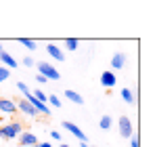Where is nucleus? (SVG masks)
I'll return each instance as SVG.
<instances>
[{
  "instance_id": "22",
  "label": "nucleus",
  "mask_w": 155,
  "mask_h": 147,
  "mask_svg": "<svg viewBox=\"0 0 155 147\" xmlns=\"http://www.w3.org/2000/svg\"><path fill=\"white\" fill-rule=\"evenodd\" d=\"M51 139H54V141H61V132H57V130H51Z\"/></svg>"
},
{
  "instance_id": "15",
  "label": "nucleus",
  "mask_w": 155,
  "mask_h": 147,
  "mask_svg": "<svg viewBox=\"0 0 155 147\" xmlns=\"http://www.w3.org/2000/svg\"><path fill=\"white\" fill-rule=\"evenodd\" d=\"M78 46H80V42H78L76 38H67L65 40V49L67 50H78Z\"/></svg>"
},
{
  "instance_id": "9",
  "label": "nucleus",
  "mask_w": 155,
  "mask_h": 147,
  "mask_svg": "<svg viewBox=\"0 0 155 147\" xmlns=\"http://www.w3.org/2000/svg\"><path fill=\"white\" fill-rule=\"evenodd\" d=\"M0 63H4V65H6V70H15V67H17V59H15L13 55H8L6 50H2V53H0Z\"/></svg>"
},
{
  "instance_id": "10",
  "label": "nucleus",
  "mask_w": 155,
  "mask_h": 147,
  "mask_svg": "<svg viewBox=\"0 0 155 147\" xmlns=\"http://www.w3.org/2000/svg\"><path fill=\"white\" fill-rule=\"evenodd\" d=\"M0 111H2V114H15V111H17L15 101H11V99H0Z\"/></svg>"
},
{
  "instance_id": "16",
  "label": "nucleus",
  "mask_w": 155,
  "mask_h": 147,
  "mask_svg": "<svg viewBox=\"0 0 155 147\" xmlns=\"http://www.w3.org/2000/svg\"><path fill=\"white\" fill-rule=\"evenodd\" d=\"M99 126H101L103 130H109V128H111V116H103L101 122H99Z\"/></svg>"
},
{
  "instance_id": "3",
  "label": "nucleus",
  "mask_w": 155,
  "mask_h": 147,
  "mask_svg": "<svg viewBox=\"0 0 155 147\" xmlns=\"http://www.w3.org/2000/svg\"><path fill=\"white\" fill-rule=\"evenodd\" d=\"M117 128H120V135H122L124 139H130V137L134 135V128H132V122H130L128 116H120V120H117Z\"/></svg>"
},
{
  "instance_id": "28",
  "label": "nucleus",
  "mask_w": 155,
  "mask_h": 147,
  "mask_svg": "<svg viewBox=\"0 0 155 147\" xmlns=\"http://www.w3.org/2000/svg\"><path fill=\"white\" fill-rule=\"evenodd\" d=\"M31 147H38V145H31Z\"/></svg>"
},
{
  "instance_id": "21",
  "label": "nucleus",
  "mask_w": 155,
  "mask_h": 147,
  "mask_svg": "<svg viewBox=\"0 0 155 147\" xmlns=\"http://www.w3.org/2000/svg\"><path fill=\"white\" fill-rule=\"evenodd\" d=\"M21 63H23L25 67H34V65H36V61H34L31 57H23V61H21Z\"/></svg>"
},
{
  "instance_id": "26",
  "label": "nucleus",
  "mask_w": 155,
  "mask_h": 147,
  "mask_svg": "<svg viewBox=\"0 0 155 147\" xmlns=\"http://www.w3.org/2000/svg\"><path fill=\"white\" fill-rule=\"evenodd\" d=\"M59 147H69V145H67V143H63V141H61V145H59Z\"/></svg>"
},
{
  "instance_id": "25",
  "label": "nucleus",
  "mask_w": 155,
  "mask_h": 147,
  "mask_svg": "<svg viewBox=\"0 0 155 147\" xmlns=\"http://www.w3.org/2000/svg\"><path fill=\"white\" fill-rule=\"evenodd\" d=\"M80 147H90V145H88V141H86V143H80Z\"/></svg>"
},
{
  "instance_id": "20",
  "label": "nucleus",
  "mask_w": 155,
  "mask_h": 147,
  "mask_svg": "<svg viewBox=\"0 0 155 147\" xmlns=\"http://www.w3.org/2000/svg\"><path fill=\"white\" fill-rule=\"evenodd\" d=\"M130 147H140V139H138V135H136V132L130 137Z\"/></svg>"
},
{
  "instance_id": "5",
  "label": "nucleus",
  "mask_w": 155,
  "mask_h": 147,
  "mask_svg": "<svg viewBox=\"0 0 155 147\" xmlns=\"http://www.w3.org/2000/svg\"><path fill=\"white\" fill-rule=\"evenodd\" d=\"M101 84H103L105 88H113V86L117 84V78H115V74L111 72V70L103 72V74H101Z\"/></svg>"
},
{
  "instance_id": "7",
  "label": "nucleus",
  "mask_w": 155,
  "mask_h": 147,
  "mask_svg": "<svg viewBox=\"0 0 155 147\" xmlns=\"http://www.w3.org/2000/svg\"><path fill=\"white\" fill-rule=\"evenodd\" d=\"M15 105H17V109H19V111H23V114H25V116H29V118L40 116V114H38V111H36V109H34V107L27 103L25 99H19V103H15Z\"/></svg>"
},
{
  "instance_id": "17",
  "label": "nucleus",
  "mask_w": 155,
  "mask_h": 147,
  "mask_svg": "<svg viewBox=\"0 0 155 147\" xmlns=\"http://www.w3.org/2000/svg\"><path fill=\"white\" fill-rule=\"evenodd\" d=\"M46 103H51L52 107H61V99L57 97V95H48L46 97Z\"/></svg>"
},
{
  "instance_id": "14",
  "label": "nucleus",
  "mask_w": 155,
  "mask_h": 147,
  "mask_svg": "<svg viewBox=\"0 0 155 147\" xmlns=\"http://www.w3.org/2000/svg\"><path fill=\"white\" fill-rule=\"evenodd\" d=\"M122 99H124L126 103H134V93H132L130 88H122Z\"/></svg>"
},
{
  "instance_id": "4",
  "label": "nucleus",
  "mask_w": 155,
  "mask_h": 147,
  "mask_svg": "<svg viewBox=\"0 0 155 147\" xmlns=\"http://www.w3.org/2000/svg\"><path fill=\"white\" fill-rule=\"evenodd\" d=\"M63 128H65V130H69V132L76 137L80 143H86V141H88V139H86V135L82 132V128H80V126H76L74 122H63Z\"/></svg>"
},
{
  "instance_id": "23",
  "label": "nucleus",
  "mask_w": 155,
  "mask_h": 147,
  "mask_svg": "<svg viewBox=\"0 0 155 147\" xmlns=\"http://www.w3.org/2000/svg\"><path fill=\"white\" fill-rule=\"evenodd\" d=\"M36 82H38V84H44V82H48V80H46L44 76H40V74H38V76H36Z\"/></svg>"
},
{
  "instance_id": "11",
  "label": "nucleus",
  "mask_w": 155,
  "mask_h": 147,
  "mask_svg": "<svg viewBox=\"0 0 155 147\" xmlns=\"http://www.w3.org/2000/svg\"><path fill=\"white\" fill-rule=\"evenodd\" d=\"M124 65H126V55H124V53H115L113 59H111V67H113V70H122ZM113 70H111V72H113Z\"/></svg>"
},
{
  "instance_id": "24",
  "label": "nucleus",
  "mask_w": 155,
  "mask_h": 147,
  "mask_svg": "<svg viewBox=\"0 0 155 147\" xmlns=\"http://www.w3.org/2000/svg\"><path fill=\"white\" fill-rule=\"evenodd\" d=\"M38 147H52V145L48 143V141H44V143H38Z\"/></svg>"
},
{
  "instance_id": "27",
  "label": "nucleus",
  "mask_w": 155,
  "mask_h": 147,
  "mask_svg": "<svg viewBox=\"0 0 155 147\" xmlns=\"http://www.w3.org/2000/svg\"><path fill=\"white\" fill-rule=\"evenodd\" d=\"M2 50H4V49H2V42H0V53H2Z\"/></svg>"
},
{
  "instance_id": "18",
  "label": "nucleus",
  "mask_w": 155,
  "mask_h": 147,
  "mask_svg": "<svg viewBox=\"0 0 155 147\" xmlns=\"http://www.w3.org/2000/svg\"><path fill=\"white\" fill-rule=\"evenodd\" d=\"M17 88H19V91H21V93L25 95V99L29 97V95H31V91H29V86H27L25 82H17Z\"/></svg>"
},
{
  "instance_id": "8",
  "label": "nucleus",
  "mask_w": 155,
  "mask_h": 147,
  "mask_svg": "<svg viewBox=\"0 0 155 147\" xmlns=\"http://www.w3.org/2000/svg\"><path fill=\"white\" fill-rule=\"evenodd\" d=\"M46 53L51 55V57L54 59V61H61V63L65 61V53H63V50L59 49L57 44H46Z\"/></svg>"
},
{
  "instance_id": "19",
  "label": "nucleus",
  "mask_w": 155,
  "mask_h": 147,
  "mask_svg": "<svg viewBox=\"0 0 155 147\" xmlns=\"http://www.w3.org/2000/svg\"><path fill=\"white\" fill-rule=\"evenodd\" d=\"M8 76H11V70H6L4 65H0V82H6Z\"/></svg>"
},
{
  "instance_id": "2",
  "label": "nucleus",
  "mask_w": 155,
  "mask_h": 147,
  "mask_svg": "<svg viewBox=\"0 0 155 147\" xmlns=\"http://www.w3.org/2000/svg\"><path fill=\"white\" fill-rule=\"evenodd\" d=\"M36 67H38V74H40V76H44L46 80H59V78H61L59 70H57L54 65H51V63H46V61L36 63Z\"/></svg>"
},
{
  "instance_id": "1",
  "label": "nucleus",
  "mask_w": 155,
  "mask_h": 147,
  "mask_svg": "<svg viewBox=\"0 0 155 147\" xmlns=\"http://www.w3.org/2000/svg\"><path fill=\"white\" fill-rule=\"evenodd\" d=\"M21 132H23L21 122H11V124H6V126H2V128H0V137H2V139H6V141L17 139Z\"/></svg>"
},
{
  "instance_id": "12",
  "label": "nucleus",
  "mask_w": 155,
  "mask_h": 147,
  "mask_svg": "<svg viewBox=\"0 0 155 147\" xmlns=\"http://www.w3.org/2000/svg\"><path fill=\"white\" fill-rule=\"evenodd\" d=\"M65 97L69 99L71 103H76V105H84V97L80 93H76V91H65Z\"/></svg>"
},
{
  "instance_id": "6",
  "label": "nucleus",
  "mask_w": 155,
  "mask_h": 147,
  "mask_svg": "<svg viewBox=\"0 0 155 147\" xmlns=\"http://www.w3.org/2000/svg\"><path fill=\"white\" fill-rule=\"evenodd\" d=\"M17 139H19V145H21V147L38 145V139H36V135H34V132H21Z\"/></svg>"
},
{
  "instance_id": "13",
  "label": "nucleus",
  "mask_w": 155,
  "mask_h": 147,
  "mask_svg": "<svg viewBox=\"0 0 155 147\" xmlns=\"http://www.w3.org/2000/svg\"><path fill=\"white\" fill-rule=\"evenodd\" d=\"M19 44L21 46H25V49H29V50H36V40H31V38H19Z\"/></svg>"
}]
</instances>
